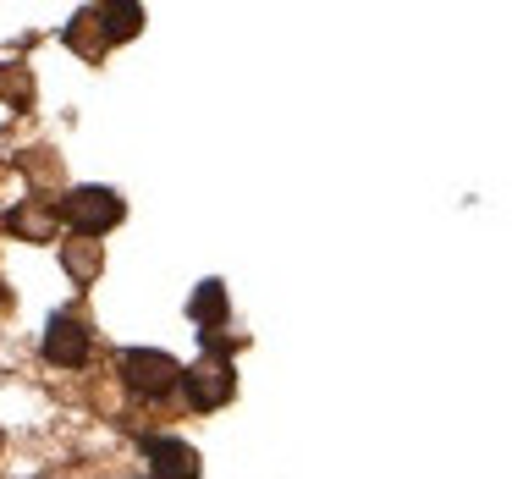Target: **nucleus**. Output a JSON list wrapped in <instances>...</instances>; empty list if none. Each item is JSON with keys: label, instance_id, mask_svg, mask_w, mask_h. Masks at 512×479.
I'll list each match as a JSON object with an SVG mask.
<instances>
[{"label": "nucleus", "instance_id": "nucleus-3", "mask_svg": "<svg viewBox=\"0 0 512 479\" xmlns=\"http://www.w3.org/2000/svg\"><path fill=\"white\" fill-rule=\"evenodd\" d=\"M45 358H50V364H61V369H78L83 358H89V331H83L72 314H56L50 331H45Z\"/></svg>", "mask_w": 512, "mask_h": 479}, {"label": "nucleus", "instance_id": "nucleus-4", "mask_svg": "<svg viewBox=\"0 0 512 479\" xmlns=\"http://www.w3.org/2000/svg\"><path fill=\"white\" fill-rule=\"evenodd\" d=\"M182 386H188V402H193V408H221V402L232 397V364H215V358H204L199 369H188V375H182Z\"/></svg>", "mask_w": 512, "mask_h": 479}, {"label": "nucleus", "instance_id": "nucleus-2", "mask_svg": "<svg viewBox=\"0 0 512 479\" xmlns=\"http://www.w3.org/2000/svg\"><path fill=\"white\" fill-rule=\"evenodd\" d=\"M61 210H67V221L78 226L83 237H100L122 221V199H116L111 188H78V193H67Z\"/></svg>", "mask_w": 512, "mask_h": 479}, {"label": "nucleus", "instance_id": "nucleus-6", "mask_svg": "<svg viewBox=\"0 0 512 479\" xmlns=\"http://www.w3.org/2000/svg\"><path fill=\"white\" fill-rule=\"evenodd\" d=\"M193 320H226V287L221 281H204L199 292H193Z\"/></svg>", "mask_w": 512, "mask_h": 479}, {"label": "nucleus", "instance_id": "nucleus-5", "mask_svg": "<svg viewBox=\"0 0 512 479\" xmlns=\"http://www.w3.org/2000/svg\"><path fill=\"white\" fill-rule=\"evenodd\" d=\"M144 452H149V463H155L160 479H199V452H193L188 441H166V435H155Z\"/></svg>", "mask_w": 512, "mask_h": 479}, {"label": "nucleus", "instance_id": "nucleus-7", "mask_svg": "<svg viewBox=\"0 0 512 479\" xmlns=\"http://www.w3.org/2000/svg\"><path fill=\"white\" fill-rule=\"evenodd\" d=\"M67 270H72V276H83V281H94V276H100V248L78 237V243L67 248Z\"/></svg>", "mask_w": 512, "mask_h": 479}, {"label": "nucleus", "instance_id": "nucleus-1", "mask_svg": "<svg viewBox=\"0 0 512 479\" xmlns=\"http://www.w3.org/2000/svg\"><path fill=\"white\" fill-rule=\"evenodd\" d=\"M116 369H122V380L133 391H144V397H160V391H171L182 380L177 358L160 353V347H127V353L116 358Z\"/></svg>", "mask_w": 512, "mask_h": 479}]
</instances>
